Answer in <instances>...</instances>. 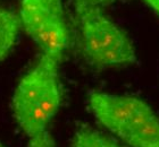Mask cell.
<instances>
[{"label": "cell", "mask_w": 159, "mask_h": 147, "mask_svg": "<svg viewBox=\"0 0 159 147\" xmlns=\"http://www.w3.org/2000/svg\"><path fill=\"white\" fill-rule=\"evenodd\" d=\"M83 59L97 70L133 65L136 53L129 35L102 9L84 0H73Z\"/></svg>", "instance_id": "7a4b0ae2"}, {"label": "cell", "mask_w": 159, "mask_h": 147, "mask_svg": "<svg viewBox=\"0 0 159 147\" xmlns=\"http://www.w3.org/2000/svg\"><path fill=\"white\" fill-rule=\"evenodd\" d=\"M20 20L15 11L0 6V62L8 57L16 43Z\"/></svg>", "instance_id": "5b68a950"}, {"label": "cell", "mask_w": 159, "mask_h": 147, "mask_svg": "<svg viewBox=\"0 0 159 147\" xmlns=\"http://www.w3.org/2000/svg\"><path fill=\"white\" fill-rule=\"evenodd\" d=\"M20 26L42 53L63 59L70 44L61 0H20Z\"/></svg>", "instance_id": "277c9868"}, {"label": "cell", "mask_w": 159, "mask_h": 147, "mask_svg": "<svg viewBox=\"0 0 159 147\" xmlns=\"http://www.w3.org/2000/svg\"><path fill=\"white\" fill-rule=\"evenodd\" d=\"M60 62V59L42 53L38 63L20 79L14 92V118L29 139L47 132L48 124L59 110Z\"/></svg>", "instance_id": "6da1fadb"}, {"label": "cell", "mask_w": 159, "mask_h": 147, "mask_svg": "<svg viewBox=\"0 0 159 147\" xmlns=\"http://www.w3.org/2000/svg\"><path fill=\"white\" fill-rule=\"evenodd\" d=\"M88 3H91V5H94V6H98L100 8H102L105 6H109L111 3H114L117 0H84Z\"/></svg>", "instance_id": "ba28073f"}, {"label": "cell", "mask_w": 159, "mask_h": 147, "mask_svg": "<svg viewBox=\"0 0 159 147\" xmlns=\"http://www.w3.org/2000/svg\"><path fill=\"white\" fill-rule=\"evenodd\" d=\"M72 147H120L113 138L88 124H81L74 132Z\"/></svg>", "instance_id": "8992f818"}, {"label": "cell", "mask_w": 159, "mask_h": 147, "mask_svg": "<svg viewBox=\"0 0 159 147\" xmlns=\"http://www.w3.org/2000/svg\"><path fill=\"white\" fill-rule=\"evenodd\" d=\"M88 104L97 121L129 147H159V117L144 101L91 91Z\"/></svg>", "instance_id": "3957f363"}, {"label": "cell", "mask_w": 159, "mask_h": 147, "mask_svg": "<svg viewBox=\"0 0 159 147\" xmlns=\"http://www.w3.org/2000/svg\"><path fill=\"white\" fill-rule=\"evenodd\" d=\"M0 147H5L0 143ZM27 147H55V141L50 134L47 131L41 136H38L35 138L29 139V146Z\"/></svg>", "instance_id": "52a82bcc"}, {"label": "cell", "mask_w": 159, "mask_h": 147, "mask_svg": "<svg viewBox=\"0 0 159 147\" xmlns=\"http://www.w3.org/2000/svg\"><path fill=\"white\" fill-rule=\"evenodd\" d=\"M146 2L148 3L157 14H159V0H146Z\"/></svg>", "instance_id": "9c48e42d"}]
</instances>
